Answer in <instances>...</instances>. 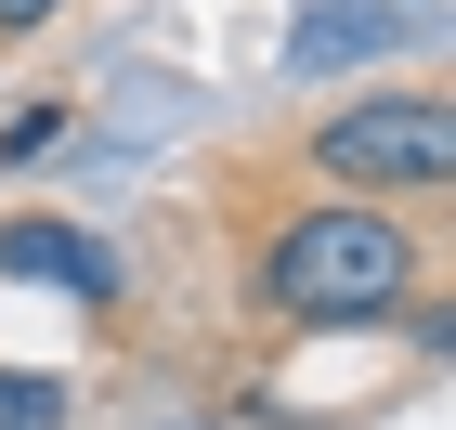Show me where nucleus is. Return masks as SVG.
Here are the masks:
<instances>
[{
    "label": "nucleus",
    "instance_id": "nucleus-1",
    "mask_svg": "<svg viewBox=\"0 0 456 430\" xmlns=\"http://www.w3.org/2000/svg\"><path fill=\"white\" fill-rule=\"evenodd\" d=\"M404 287H418V235L365 196H326V209L261 235V300L287 326H379Z\"/></svg>",
    "mask_w": 456,
    "mask_h": 430
},
{
    "label": "nucleus",
    "instance_id": "nucleus-2",
    "mask_svg": "<svg viewBox=\"0 0 456 430\" xmlns=\"http://www.w3.org/2000/svg\"><path fill=\"white\" fill-rule=\"evenodd\" d=\"M314 170L339 183V196H430V183H456V118L444 92H365V105H339L314 131Z\"/></svg>",
    "mask_w": 456,
    "mask_h": 430
},
{
    "label": "nucleus",
    "instance_id": "nucleus-3",
    "mask_svg": "<svg viewBox=\"0 0 456 430\" xmlns=\"http://www.w3.org/2000/svg\"><path fill=\"white\" fill-rule=\"evenodd\" d=\"M0 274H27V287H78L92 313H105L118 287H131L105 235H78V222H39V209H27V222H0Z\"/></svg>",
    "mask_w": 456,
    "mask_h": 430
},
{
    "label": "nucleus",
    "instance_id": "nucleus-4",
    "mask_svg": "<svg viewBox=\"0 0 456 430\" xmlns=\"http://www.w3.org/2000/svg\"><path fill=\"white\" fill-rule=\"evenodd\" d=\"M391 39H404V13H391V0H314V13H300V39H287V66H300V78H339V66H379Z\"/></svg>",
    "mask_w": 456,
    "mask_h": 430
},
{
    "label": "nucleus",
    "instance_id": "nucleus-5",
    "mask_svg": "<svg viewBox=\"0 0 456 430\" xmlns=\"http://www.w3.org/2000/svg\"><path fill=\"white\" fill-rule=\"evenodd\" d=\"M53 143H66V105H13L0 118V170H39Z\"/></svg>",
    "mask_w": 456,
    "mask_h": 430
},
{
    "label": "nucleus",
    "instance_id": "nucleus-6",
    "mask_svg": "<svg viewBox=\"0 0 456 430\" xmlns=\"http://www.w3.org/2000/svg\"><path fill=\"white\" fill-rule=\"evenodd\" d=\"M0 430H66V392L53 378H0Z\"/></svg>",
    "mask_w": 456,
    "mask_h": 430
},
{
    "label": "nucleus",
    "instance_id": "nucleus-7",
    "mask_svg": "<svg viewBox=\"0 0 456 430\" xmlns=\"http://www.w3.org/2000/svg\"><path fill=\"white\" fill-rule=\"evenodd\" d=\"M53 13H66V0H0V27H53Z\"/></svg>",
    "mask_w": 456,
    "mask_h": 430
}]
</instances>
